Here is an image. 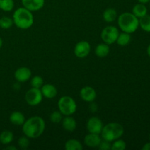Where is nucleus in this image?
<instances>
[{
    "instance_id": "obj_3",
    "label": "nucleus",
    "mask_w": 150,
    "mask_h": 150,
    "mask_svg": "<svg viewBox=\"0 0 150 150\" xmlns=\"http://www.w3.org/2000/svg\"><path fill=\"white\" fill-rule=\"evenodd\" d=\"M118 26L123 32L133 33L139 26V19L131 13H123L118 17Z\"/></svg>"
},
{
    "instance_id": "obj_28",
    "label": "nucleus",
    "mask_w": 150,
    "mask_h": 150,
    "mask_svg": "<svg viewBox=\"0 0 150 150\" xmlns=\"http://www.w3.org/2000/svg\"><path fill=\"white\" fill-rule=\"evenodd\" d=\"M50 120L53 123H59L62 120V114L60 111H54L50 115Z\"/></svg>"
},
{
    "instance_id": "obj_26",
    "label": "nucleus",
    "mask_w": 150,
    "mask_h": 150,
    "mask_svg": "<svg viewBox=\"0 0 150 150\" xmlns=\"http://www.w3.org/2000/svg\"><path fill=\"white\" fill-rule=\"evenodd\" d=\"M31 86L33 88H37V89H40L43 85V79L42 77L39 76H35L31 80Z\"/></svg>"
},
{
    "instance_id": "obj_31",
    "label": "nucleus",
    "mask_w": 150,
    "mask_h": 150,
    "mask_svg": "<svg viewBox=\"0 0 150 150\" xmlns=\"http://www.w3.org/2000/svg\"><path fill=\"white\" fill-rule=\"evenodd\" d=\"M89 110H90L91 112H92V113L96 112L97 110H98V105H97V104L95 103L91 102L90 105H89Z\"/></svg>"
},
{
    "instance_id": "obj_34",
    "label": "nucleus",
    "mask_w": 150,
    "mask_h": 150,
    "mask_svg": "<svg viewBox=\"0 0 150 150\" xmlns=\"http://www.w3.org/2000/svg\"><path fill=\"white\" fill-rule=\"evenodd\" d=\"M139 3H142V4H146V3L149 2L150 0H138Z\"/></svg>"
},
{
    "instance_id": "obj_5",
    "label": "nucleus",
    "mask_w": 150,
    "mask_h": 150,
    "mask_svg": "<svg viewBox=\"0 0 150 150\" xmlns=\"http://www.w3.org/2000/svg\"><path fill=\"white\" fill-rule=\"evenodd\" d=\"M58 108L62 115L70 116L76 111L77 105L71 97L63 96L59 100Z\"/></svg>"
},
{
    "instance_id": "obj_22",
    "label": "nucleus",
    "mask_w": 150,
    "mask_h": 150,
    "mask_svg": "<svg viewBox=\"0 0 150 150\" xmlns=\"http://www.w3.org/2000/svg\"><path fill=\"white\" fill-rule=\"evenodd\" d=\"M131 40V36L129 33L122 32L121 34H119V36L117 38V42L120 46H125L128 45Z\"/></svg>"
},
{
    "instance_id": "obj_2",
    "label": "nucleus",
    "mask_w": 150,
    "mask_h": 150,
    "mask_svg": "<svg viewBox=\"0 0 150 150\" xmlns=\"http://www.w3.org/2000/svg\"><path fill=\"white\" fill-rule=\"evenodd\" d=\"M13 20L18 28L27 29L33 25L34 16L30 10L25 7H19L13 13Z\"/></svg>"
},
{
    "instance_id": "obj_10",
    "label": "nucleus",
    "mask_w": 150,
    "mask_h": 150,
    "mask_svg": "<svg viewBox=\"0 0 150 150\" xmlns=\"http://www.w3.org/2000/svg\"><path fill=\"white\" fill-rule=\"evenodd\" d=\"M32 76L30 69L26 67H21L18 68L14 73L15 79L20 83H24L29 80Z\"/></svg>"
},
{
    "instance_id": "obj_24",
    "label": "nucleus",
    "mask_w": 150,
    "mask_h": 150,
    "mask_svg": "<svg viewBox=\"0 0 150 150\" xmlns=\"http://www.w3.org/2000/svg\"><path fill=\"white\" fill-rule=\"evenodd\" d=\"M14 7L13 0H0V9L4 12H10Z\"/></svg>"
},
{
    "instance_id": "obj_30",
    "label": "nucleus",
    "mask_w": 150,
    "mask_h": 150,
    "mask_svg": "<svg viewBox=\"0 0 150 150\" xmlns=\"http://www.w3.org/2000/svg\"><path fill=\"white\" fill-rule=\"evenodd\" d=\"M98 148H99L100 150L111 149V142H108V141H106V140H104V139H103V141L101 140L100 144V145L98 146Z\"/></svg>"
},
{
    "instance_id": "obj_12",
    "label": "nucleus",
    "mask_w": 150,
    "mask_h": 150,
    "mask_svg": "<svg viewBox=\"0 0 150 150\" xmlns=\"http://www.w3.org/2000/svg\"><path fill=\"white\" fill-rule=\"evenodd\" d=\"M80 96L85 102H93L97 97L96 91L91 86H84L81 89Z\"/></svg>"
},
{
    "instance_id": "obj_8",
    "label": "nucleus",
    "mask_w": 150,
    "mask_h": 150,
    "mask_svg": "<svg viewBox=\"0 0 150 150\" xmlns=\"http://www.w3.org/2000/svg\"><path fill=\"white\" fill-rule=\"evenodd\" d=\"M103 127L102 121L100 119L96 117H92L88 120L86 123V128L89 133H95V134H100Z\"/></svg>"
},
{
    "instance_id": "obj_14",
    "label": "nucleus",
    "mask_w": 150,
    "mask_h": 150,
    "mask_svg": "<svg viewBox=\"0 0 150 150\" xmlns=\"http://www.w3.org/2000/svg\"><path fill=\"white\" fill-rule=\"evenodd\" d=\"M40 90L42 94V96L48 99H52V98H55L57 95V88L55 87V86L50 84V83L42 85Z\"/></svg>"
},
{
    "instance_id": "obj_35",
    "label": "nucleus",
    "mask_w": 150,
    "mask_h": 150,
    "mask_svg": "<svg viewBox=\"0 0 150 150\" xmlns=\"http://www.w3.org/2000/svg\"><path fill=\"white\" fill-rule=\"evenodd\" d=\"M147 54H148V55H149V57H150V45L148 46V48H147Z\"/></svg>"
},
{
    "instance_id": "obj_15",
    "label": "nucleus",
    "mask_w": 150,
    "mask_h": 150,
    "mask_svg": "<svg viewBox=\"0 0 150 150\" xmlns=\"http://www.w3.org/2000/svg\"><path fill=\"white\" fill-rule=\"evenodd\" d=\"M62 127L65 130L69 132H73L76 128V121L74 118L66 116L64 119H62Z\"/></svg>"
},
{
    "instance_id": "obj_16",
    "label": "nucleus",
    "mask_w": 150,
    "mask_h": 150,
    "mask_svg": "<svg viewBox=\"0 0 150 150\" xmlns=\"http://www.w3.org/2000/svg\"><path fill=\"white\" fill-rule=\"evenodd\" d=\"M25 117L20 111H14L10 116V121L15 125H23L25 122Z\"/></svg>"
},
{
    "instance_id": "obj_33",
    "label": "nucleus",
    "mask_w": 150,
    "mask_h": 150,
    "mask_svg": "<svg viewBox=\"0 0 150 150\" xmlns=\"http://www.w3.org/2000/svg\"><path fill=\"white\" fill-rule=\"evenodd\" d=\"M4 149H8V150H16L17 149H16V146H7V147L4 148Z\"/></svg>"
},
{
    "instance_id": "obj_13",
    "label": "nucleus",
    "mask_w": 150,
    "mask_h": 150,
    "mask_svg": "<svg viewBox=\"0 0 150 150\" xmlns=\"http://www.w3.org/2000/svg\"><path fill=\"white\" fill-rule=\"evenodd\" d=\"M100 142L101 138L99 136V134L89 133L84 138V144L86 146L91 148L98 147Z\"/></svg>"
},
{
    "instance_id": "obj_20",
    "label": "nucleus",
    "mask_w": 150,
    "mask_h": 150,
    "mask_svg": "<svg viewBox=\"0 0 150 150\" xmlns=\"http://www.w3.org/2000/svg\"><path fill=\"white\" fill-rule=\"evenodd\" d=\"M66 150H82L83 146L79 141L76 139H70L67 141L64 145Z\"/></svg>"
},
{
    "instance_id": "obj_17",
    "label": "nucleus",
    "mask_w": 150,
    "mask_h": 150,
    "mask_svg": "<svg viewBox=\"0 0 150 150\" xmlns=\"http://www.w3.org/2000/svg\"><path fill=\"white\" fill-rule=\"evenodd\" d=\"M95 52L97 57L100 58H103L108 55L110 52V48L108 44L103 42V43H100L97 45Z\"/></svg>"
},
{
    "instance_id": "obj_32",
    "label": "nucleus",
    "mask_w": 150,
    "mask_h": 150,
    "mask_svg": "<svg viewBox=\"0 0 150 150\" xmlns=\"http://www.w3.org/2000/svg\"><path fill=\"white\" fill-rule=\"evenodd\" d=\"M143 150H150V142H148L146 144H144V146L142 147Z\"/></svg>"
},
{
    "instance_id": "obj_11",
    "label": "nucleus",
    "mask_w": 150,
    "mask_h": 150,
    "mask_svg": "<svg viewBox=\"0 0 150 150\" xmlns=\"http://www.w3.org/2000/svg\"><path fill=\"white\" fill-rule=\"evenodd\" d=\"M23 7L32 12L38 11L43 7L45 0H21Z\"/></svg>"
},
{
    "instance_id": "obj_9",
    "label": "nucleus",
    "mask_w": 150,
    "mask_h": 150,
    "mask_svg": "<svg viewBox=\"0 0 150 150\" xmlns=\"http://www.w3.org/2000/svg\"><path fill=\"white\" fill-rule=\"evenodd\" d=\"M91 51L90 44L86 41H80L76 45L74 48L75 55L78 58L83 59L87 57Z\"/></svg>"
},
{
    "instance_id": "obj_1",
    "label": "nucleus",
    "mask_w": 150,
    "mask_h": 150,
    "mask_svg": "<svg viewBox=\"0 0 150 150\" xmlns=\"http://www.w3.org/2000/svg\"><path fill=\"white\" fill-rule=\"evenodd\" d=\"M45 129V122L41 117L35 116L25 120L23 124V133L29 139H37L43 133Z\"/></svg>"
},
{
    "instance_id": "obj_25",
    "label": "nucleus",
    "mask_w": 150,
    "mask_h": 150,
    "mask_svg": "<svg viewBox=\"0 0 150 150\" xmlns=\"http://www.w3.org/2000/svg\"><path fill=\"white\" fill-rule=\"evenodd\" d=\"M13 23H13V18H10L7 17V16H4V17L0 18V27L1 29H10V27H12Z\"/></svg>"
},
{
    "instance_id": "obj_21",
    "label": "nucleus",
    "mask_w": 150,
    "mask_h": 150,
    "mask_svg": "<svg viewBox=\"0 0 150 150\" xmlns=\"http://www.w3.org/2000/svg\"><path fill=\"white\" fill-rule=\"evenodd\" d=\"M14 139L13 132L10 130H4L0 134V143L2 144H9L11 143Z\"/></svg>"
},
{
    "instance_id": "obj_36",
    "label": "nucleus",
    "mask_w": 150,
    "mask_h": 150,
    "mask_svg": "<svg viewBox=\"0 0 150 150\" xmlns=\"http://www.w3.org/2000/svg\"><path fill=\"white\" fill-rule=\"evenodd\" d=\"M2 44H3L2 39H1V38H0V48H1V46H2Z\"/></svg>"
},
{
    "instance_id": "obj_7",
    "label": "nucleus",
    "mask_w": 150,
    "mask_h": 150,
    "mask_svg": "<svg viewBox=\"0 0 150 150\" xmlns=\"http://www.w3.org/2000/svg\"><path fill=\"white\" fill-rule=\"evenodd\" d=\"M42 94L40 89L32 87L26 92L25 100L28 105L31 106H36L38 105L42 100Z\"/></svg>"
},
{
    "instance_id": "obj_6",
    "label": "nucleus",
    "mask_w": 150,
    "mask_h": 150,
    "mask_svg": "<svg viewBox=\"0 0 150 150\" xmlns=\"http://www.w3.org/2000/svg\"><path fill=\"white\" fill-rule=\"evenodd\" d=\"M119 34L120 32L117 27L114 26H108L103 29L100 37L104 43L111 45L117 42Z\"/></svg>"
},
{
    "instance_id": "obj_18",
    "label": "nucleus",
    "mask_w": 150,
    "mask_h": 150,
    "mask_svg": "<svg viewBox=\"0 0 150 150\" xmlns=\"http://www.w3.org/2000/svg\"><path fill=\"white\" fill-rule=\"evenodd\" d=\"M133 14L136 16L138 18L143 17L147 14V8L144 4H137L133 7Z\"/></svg>"
},
{
    "instance_id": "obj_27",
    "label": "nucleus",
    "mask_w": 150,
    "mask_h": 150,
    "mask_svg": "<svg viewBox=\"0 0 150 150\" xmlns=\"http://www.w3.org/2000/svg\"><path fill=\"white\" fill-rule=\"evenodd\" d=\"M114 143L111 144V149L112 150H125L126 149V143L122 139H117L114 141Z\"/></svg>"
},
{
    "instance_id": "obj_23",
    "label": "nucleus",
    "mask_w": 150,
    "mask_h": 150,
    "mask_svg": "<svg viewBox=\"0 0 150 150\" xmlns=\"http://www.w3.org/2000/svg\"><path fill=\"white\" fill-rule=\"evenodd\" d=\"M139 26L145 32H150V16L146 14V16L140 18Z\"/></svg>"
},
{
    "instance_id": "obj_29",
    "label": "nucleus",
    "mask_w": 150,
    "mask_h": 150,
    "mask_svg": "<svg viewBox=\"0 0 150 150\" xmlns=\"http://www.w3.org/2000/svg\"><path fill=\"white\" fill-rule=\"evenodd\" d=\"M18 144L19 147L21 149H25L26 148H28V146H29V138L26 136L20 137L18 139Z\"/></svg>"
},
{
    "instance_id": "obj_19",
    "label": "nucleus",
    "mask_w": 150,
    "mask_h": 150,
    "mask_svg": "<svg viewBox=\"0 0 150 150\" xmlns=\"http://www.w3.org/2000/svg\"><path fill=\"white\" fill-rule=\"evenodd\" d=\"M103 19L107 23H111V22H114L117 19V13L115 9L108 8L103 12Z\"/></svg>"
},
{
    "instance_id": "obj_38",
    "label": "nucleus",
    "mask_w": 150,
    "mask_h": 150,
    "mask_svg": "<svg viewBox=\"0 0 150 150\" xmlns=\"http://www.w3.org/2000/svg\"><path fill=\"white\" fill-rule=\"evenodd\" d=\"M0 144H1V143H0Z\"/></svg>"
},
{
    "instance_id": "obj_37",
    "label": "nucleus",
    "mask_w": 150,
    "mask_h": 150,
    "mask_svg": "<svg viewBox=\"0 0 150 150\" xmlns=\"http://www.w3.org/2000/svg\"><path fill=\"white\" fill-rule=\"evenodd\" d=\"M149 140H150V135H149Z\"/></svg>"
},
{
    "instance_id": "obj_4",
    "label": "nucleus",
    "mask_w": 150,
    "mask_h": 150,
    "mask_svg": "<svg viewBox=\"0 0 150 150\" xmlns=\"http://www.w3.org/2000/svg\"><path fill=\"white\" fill-rule=\"evenodd\" d=\"M124 134V128L120 123L111 122L103 126L101 131L102 139L108 142H114L120 139Z\"/></svg>"
}]
</instances>
